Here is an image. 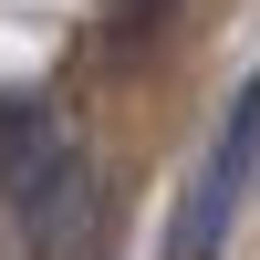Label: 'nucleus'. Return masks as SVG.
<instances>
[{
  "instance_id": "1",
  "label": "nucleus",
  "mask_w": 260,
  "mask_h": 260,
  "mask_svg": "<svg viewBox=\"0 0 260 260\" xmlns=\"http://www.w3.org/2000/svg\"><path fill=\"white\" fill-rule=\"evenodd\" d=\"M0 198L31 260H94L104 250V198H94V156L83 136L31 94H0Z\"/></svg>"
},
{
  "instance_id": "2",
  "label": "nucleus",
  "mask_w": 260,
  "mask_h": 260,
  "mask_svg": "<svg viewBox=\"0 0 260 260\" xmlns=\"http://www.w3.org/2000/svg\"><path fill=\"white\" fill-rule=\"evenodd\" d=\"M250 177H260V73H240V94H229L219 136H208V156H198V177H187V208H177L167 260H219V229L240 219Z\"/></svg>"
}]
</instances>
